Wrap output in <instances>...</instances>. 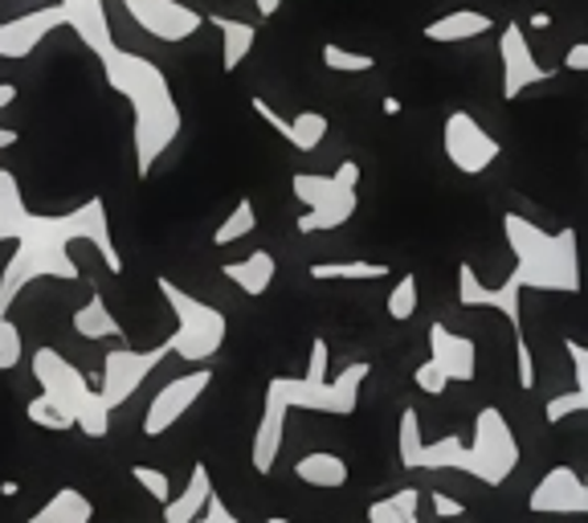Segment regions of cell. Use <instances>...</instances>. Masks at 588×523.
Instances as JSON below:
<instances>
[{"label":"cell","instance_id":"d590c367","mask_svg":"<svg viewBox=\"0 0 588 523\" xmlns=\"http://www.w3.org/2000/svg\"><path fill=\"white\" fill-rule=\"evenodd\" d=\"M413 380H417V389L430 392V397H442V392L450 389V377H445V372H442V368H437L433 360L421 364V368L413 372Z\"/></svg>","mask_w":588,"mask_h":523},{"label":"cell","instance_id":"c3c4849f","mask_svg":"<svg viewBox=\"0 0 588 523\" xmlns=\"http://www.w3.org/2000/svg\"><path fill=\"white\" fill-rule=\"evenodd\" d=\"M266 523H290V520H282V515H270V520H266Z\"/></svg>","mask_w":588,"mask_h":523},{"label":"cell","instance_id":"f546056e","mask_svg":"<svg viewBox=\"0 0 588 523\" xmlns=\"http://www.w3.org/2000/svg\"><path fill=\"white\" fill-rule=\"evenodd\" d=\"M25 356V340H21V327L9 320V311H0V372L16 368Z\"/></svg>","mask_w":588,"mask_h":523},{"label":"cell","instance_id":"7bdbcfd3","mask_svg":"<svg viewBox=\"0 0 588 523\" xmlns=\"http://www.w3.org/2000/svg\"><path fill=\"white\" fill-rule=\"evenodd\" d=\"M254 9H258V16H274L282 9V0H254Z\"/></svg>","mask_w":588,"mask_h":523},{"label":"cell","instance_id":"ab89813d","mask_svg":"<svg viewBox=\"0 0 588 523\" xmlns=\"http://www.w3.org/2000/svg\"><path fill=\"white\" fill-rule=\"evenodd\" d=\"M433 515H437V520H462V515H466V503H462V499H450L445 491H433Z\"/></svg>","mask_w":588,"mask_h":523},{"label":"cell","instance_id":"1f68e13d","mask_svg":"<svg viewBox=\"0 0 588 523\" xmlns=\"http://www.w3.org/2000/svg\"><path fill=\"white\" fill-rule=\"evenodd\" d=\"M413 311H417V275H401V282L388 294V315L397 323H404L413 320Z\"/></svg>","mask_w":588,"mask_h":523},{"label":"cell","instance_id":"ffe728a7","mask_svg":"<svg viewBox=\"0 0 588 523\" xmlns=\"http://www.w3.org/2000/svg\"><path fill=\"white\" fill-rule=\"evenodd\" d=\"M221 275L230 278V282H237V291L242 294L262 299V294L270 291L274 275H278V262H274L270 249H254V254L242 258V262H225V266H221Z\"/></svg>","mask_w":588,"mask_h":523},{"label":"cell","instance_id":"603a6c76","mask_svg":"<svg viewBox=\"0 0 588 523\" xmlns=\"http://www.w3.org/2000/svg\"><path fill=\"white\" fill-rule=\"evenodd\" d=\"M90 520H95V503H90L82 491L62 487V491L49 494L25 523H90Z\"/></svg>","mask_w":588,"mask_h":523},{"label":"cell","instance_id":"9c48e42d","mask_svg":"<svg viewBox=\"0 0 588 523\" xmlns=\"http://www.w3.org/2000/svg\"><path fill=\"white\" fill-rule=\"evenodd\" d=\"M442 147H445V160L454 164L462 176H478L487 173L490 164L499 160V140L490 135L470 111H450L442 127Z\"/></svg>","mask_w":588,"mask_h":523},{"label":"cell","instance_id":"5bb4252c","mask_svg":"<svg viewBox=\"0 0 588 523\" xmlns=\"http://www.w3.org/2000/svg\"><path fill=\"white\" fill-rule=\"evenodd\" d=\"M458 303L462 307H490V311L507 315V323H511L515 332H523V282H519L515 275L507 278L502 287H482L470 262H462L458 266Z\"/></svg>","mask_w":588,"mask_h":523},{"label":"cell","instance_id":"5b68a950","mask_svg":"<svg viewBox=\"0 0 588 523\" xmlns=\"http://www.w3.org/2000/svg\"><path fill=\"white\" fill-rule=\"evenodd\" d=\"M507 246L515 254V270L511 275L531 287V291H556L576 294L580 291V249H576V230L547 233L535 221L507 213L502 218Z\"/></svg>","mask_w":588,"mask_h":523},{"label":"cell","instance_id":"bcb514c9","mask_svg":"<svg viewBox=\"0 0 588 523\" xmlns=\"http://www.w3.org/2000/svg\"><path fill=\"white\" fill-rule=\"evenodd\" d=\"M531 25H535V30H547V25H552V16H547V13H531Z\"/></svg>","mask_w":588,"mask_h":523},{"label":"cell","instance_id":"8fae6325","mask_svg":"<svg viewBox=\"0 0 588 523\" xmlns=\"http://www.w3.org/2000/svg\"><path fill=\"white\" fill-rule=\"evenodd\" d=\"M209 385H213V368L209 364H201V368H192V372H185V377L168 380L164 389L152 397V405H147L144 413V434L147 437H159L168 434L180 418H185L188 409L201 401L204 392H209Z\"/></svg>","mask_w":588,"mask_h":523},{"label":"cell","instance_id":"e0dca14e","mask_svg":"<svg viewBox=\"0 0 588 523\" xmlns=\"http://www.w3.org/2000/svg\"><path fill=\"white\" fill-rule=\"evenodd\" d=\"M249 107H254L262 115V123H270L295 152H315V147L328 140V115H319V111H299L295 119H287V115H278L266 99H249Z\"/></svg>","mask_w":588,"mask_h":523},{"label":"cell","instance_id":"f6af8a7d","mask_svg":"<svg viewBox=\"0 0 588 523\" xmlns=\"http://www.w3.org/2000/svg\"><path fill=\"white\" fill-rule=\"evenodd\" d=\"M0 494H4V499H16V494H21V482L4 479V482H0Z\"/></svg>","mask_w":588,"mask_h":523},{"label":"cell","instance_id":"cb8c5ba5","mask_svg":"<svg viewBox=\"0 0 588 523\" xmlns=\"http://www.w3.org/2000/svg\"><path fill=\"white\" fill-rule=\"evenodd\" d=\"M295 479H302L307 487H319V491H340L347 482V463L340 454H302L295 463Z\"/></svg>","mask_w":588,"mask_h":523},{"label":"cell","instance_id":"7402d4cb","mask_svg":"<svg viewBox=\"0 0 588 523\" xmlns=\"http://www.w3.org/2000/svg\"><path fill=\"white\" fill-rule=\"evenodd\" d=\"M209 25H217L221 33V70L233 74L249 58V49L258 42V25H249V21H237V16H204Z\"/></svg>","mask_w":588,"mask_h":523},{"label":"cell","instance_id":"6da1fadb","mask_svg":"<svg viewBox=\"0 0 588 523\" xmlns=\"http://www.w3.org/2000/svg\"><path fill=\"white\" fill-rule=\"evenodd\" d=\"M4 242H16V249L0 275V311H9L16 294L37 278L74 282L78 278V262L70 258L74 242H90L107 258V270L123 275V254L111 237L102 197H87L70 213H33L25 204L21 180L9 168H0V246Z\"/></svg>","mask_w":588,"mask_h":523},{"label":"cell","instance_id":"ac0fdd59","mask_svg":"<svg viewBox=\"0 0 588 523\" xmlns=\"http://www.w3.org/2000/svg\"><path fill=\"white\" fill-rule=\"evenodd\" d=\"M66 16H70V25L66 30L78 33V42L87 45L90 54L99 58L102 49H111L115 37H111V21H107V4L102 0H58Z\"/></svg>","mask_w":588,"mask_h":523},{"label":"cell","instance_id":"8992f818","mask_svg":"<svg viewBox=\"0 0 588 523\" xmlns=\"http://www.w3.org/2000/svg\"><path fill=\"white\" fill-rule=\"evenodd\" d=\"M33 377H37L45 397L70 418L74 430H82L87 437L111 434V405L102 401V392L90 389L87 372L74 368L58 348L33 352Z\"/></svg>","mask_w":588,"mask_h":523},{"label":"cell","instance_id":"7dc6e473","mask_svg":"<svg viewBox=\"0 0 588 523\" xmlns=\"http://www.w3.org/2000/svg\"><path fill=\"white\" fill-rule=\"evenodd\" d=\"M401 111V99H385V115H397Z\"/></svg>","mask_w":588,"mask_h":523},{"label":"cell","instance_id":"3957f363","mask_svg":"<svg viewBox=\"0 0 588 523\" xmlns=\"http://www.w3.org/2000/svg\"><path fill=\"white\" fill-rule=\"evenodd\" d=\"M99 62H102V74H107V87L131 107L135 168H140V176H152L156 164L164 160V152L180 140V127H185L173 82H168V74L159 70L152 58L119 49V45L102 49Z\"/></svg>","mask_w":588,"mask_h":523},{"label":"cell","instance_id":"d6a6232c","mask_svg":"<svg viewBox=\"0 0 588 523\" xmlns=\"http://www.w3.org/2000/svg\"><path fill=\"white\" fill-rule=\"evenodd\" d=\"M421 418H417V409H404L401 413V466L417 470V454H421Z\"/></svg>","mask_w":588,"mask_h":523},{"label":"cell","instance_id":"74e56055","mask_svg":"<svg viewBox=\"0 0 588 523\" xmlns=\"http://www.w3.org/2000/svg\"><path fill=\"white\" fill-rule=\"evenodd\" d=\"M564 352L573 356L576 389H588V348H585V344H576V340H568V344H564Z\"/></svg>","mask_w":588,"mask_h":523},{"label":"cell","instance_id":"2e32d148","mask_svg":"<svg viewBox=\"0 0 588 523\" xmlns=\"http://www.w3.org/2000/svg\"><path fill=\"white\" fill-rule=\"evenodd\" d=\"M430 360L442 368L445 377L462 380V385H470L478 377V348H474V340L450 332L445 323H433L430 327Z\"/></svg>","mask_w":588,"mask_h":523},{"label":"cell","instance_id":"b9f144b4","mask_svg":"<svg viewBox=\"0 0 588 523\" xmlns=\"http://www.w3.org/2000/svg\"><path fill=\"white\" fill-rule=\"evenodd\" d=\"M16 102V82H0V111Z\"/></svg>","mask_w":588,"mask_h":523},{"label":"cell","instance_id":"ba28073f","mask_svg":"<svg viewBox=\"0 0 588 523\" xmlns=\"http://www.w3.org/2000/svg\"><path fill=\"white\" fill-rule=\"evenodd\" d=\"M295 197L302 201L299 233H319V230H340L347 221L356 218V204H359V164L344 160L331 176L319 173H295L290 180Z\"/></svg>","mask_w":588,"mask_h":523},{"label":"cell","instance_id":"484cf974","mask_svg":"<svg viewBox=\"0 0 588 523\" xmlns=\"http://www.w3.org/2000/svg\"><path fill=\"white\" fill-rule=\"evenodd\" d=\"M311 278L315 282H376V278H388L385 262H315L311 266Z\"/></svg>","mask_w":588,"mask_h":523},{"label":"cell","instance_id":"83f0119b","mask_svg":"<svg viewBox=\"0 0 588 523\" xmlns=\"http://www.w3.org/2000/svg\"><path fill=\"white\" fill-rule=\"evenodd\" d=\"M254 230H258V209H254V201H249V197H242V201L233 204L230 218L221 221V230L213 233V246H233V242L249 237Z\"/></svg>","mask_w":588,"mask_h":523},{"label":"cell","instance_id":"8d00e7d4","mask_svg":"<svg viewBox=\"0 0 588 523\" xmlns=\"http://www.w3.org/2000/svg\"><path fill=\"white\" fill-rule=\"evenodd\" d=\"M515 368H519L523 392L535 389V360H531V348H528V340H523V332H515Z\"/></svg>","mask_w":588,"mask_h":523},{"label":"cell","instance_id":"d6986e66","mask_svg":"<svg viewBox=\"0 0 588 523\" xmlns=\"http://www.w3.org/2000/svg\"><path fill=\"white\" fill-rule=\"evenodd\" d=\"M490 30H495V16L478 13V9H454V13L433 16L430 25H425V42L458 45V42H474V37H482Z\"/></svg>","mask_w":588,"mask_h":523},{"label":"cell","instance_id":"60d3db41","mask_svg":"<svg viewBox=\"0 0 588 523\" xmlns=\"http://www.w3.org/2000/svg\"><path fill=\"white\" fill-rule=\"evenodd\" d=\"M564 70L573 74H588V42H576L568 54H564Z\"/></svg>","mask_w":588,"mask_h":523},{"label":"cell","instance_id":"7a4b0ae2","mask_svg":"<svg viewBox=\"0 0 588 523\" xmlns=\"http://www.w3.org/2000/svg\"><path fill=\"white\" fill-rule=\"evenodd\" d=\"M328 340L319 335L311 344V364L302 377H274L266 385V405H262V422L254 434V470L270 475L274 458L282 450V430H287V413L290 409H311V413H335L347 418L359 405V385L373 377V364L356 360L340 368L335 380H328Z\"/></svg>","mask_w":588,"mask_h":523},{"label":"cell","instance_id":"681fc988","mask_svg":"<svg viewBox=\"0 0 588 523\" xmlns=\"http://www.w3.org/2000/svg\"><path fill=\"white\" fill-rule=\"evenodd\" d=\"M585 491H588V482H585Z\"/></svg>","mask_w":588,"mask_h":523},{"label":"cell","instance_id":"f35d334b","mask_svg":"<svg viewBox=\"0 0 588 523\" xmlns=\"http://www.w3.org/2000/svg\"><path fill=\"white\" fill-rule=\"evenodd\" d=\"M192 523H242V520H237V515H233V511L225 508V503H221L217 494H209V503H204V511H201V515H197V520H192Z\"/></svg>","mask_w":588,"mask_h":523},{"label":"cell","instance_id":"277c9868","mask_svg":"<svg viewBox=\"0 0 588 523\" xmlns=\"http://www.w3.org/2000/svg\"><path fill=\"white\" fill-rule=\"evenodd\" d=\"M519 466V442L511 434V425L502 418V409L487 405L474 418V437H442L433 446H421L417 454V470H462L470 479L487 482V487H502L511 479V470Z\"/></svg>","mask_w":588,"mask_h":523},{"label":"cell","instance_id":"ee69618b","mask_svg":"<svg viewBox=\"0 0 588 523\" xmlns=\"http://www.w3.org/2000/svg\"><path fill=\"white\" fill-rule=\"evenodd\" d=\"M16 140H21V131H13V127H0V152H4V147H13Z\"/></svg>","mask_w":588,"mask_h":523},{"label":"cell","instance_id":"4fadbf2b","mask_svg":"<svg viewBox=\"0 0 588 523\" xmlns=\"http://www.w3.org/2000/svg\"><path fill=\"white\" fill-rule=\"evenodd\" d=\"M66 25H70V16H66V9H62L58 0L45 4V9H30V13L21 16H9V21H0V58L9 62L30 58L49 33L66 30Z\"/></svg>","mask_w":588,"mask_h":523},{"label":"cell","instance_id":"52a82bcc","mask_svg":"<svg viewBox=\"0 0 588 523\" xmlns=\"http://www.w3.org/2000/svg\"><path fill=\"white\" fill-rule=\"evenodd\" d=\"M159 294H164V303L173 307V335L164 340L173 356L188 364H209L221 352L225 344V332H230V320H225V311H217L213 303H204V299H192L188 291H180L173 278H156Z\"/></svg>","mask_w":588,"mask_h":523},{"label":"cell","instance_id":"e575fe53","mask_svg":"<svg viewBox=\"0 0 588 523\" xmlns=\"http://www.w3.org/2000/svg\"><path fill=\"white\" fill-rule=\"evenodd\" d=\"M580 409H588V389H576V392H556L552 401H547L544 418L552 425L564 422V418H573V413H580Z\"/></svg>","mask_w":588,"mask_h":523},{"label":"cell","instance_id":"4dcf8cb0","mask_svg":"<svg viewBox=\"0 0 588 523\" xmlns=\"http://www.w3.org/2000/svg\"><path fill=\"white\" fill-rule=\"evenodd\" d=\"M25 413H30V422H33V425H42V430H54V434H62V430H74L70 418H66V413H62V409L54 405V401H49L45 392H42V397H33Z\"/></svg>","mask_w":588,"mask_h":523},{"label":"cell","instance_id":"4316f807","mask_svg":"<svg viewBox=\"0 0 588 523\" xmlns=\"http://www.w3.org/2000/svg\"><path fill=\"white\" fill-rule=\"evenodd\" d=\"M417 508H421L417 487H401L388 499H376L373 508H368V523H421L417 520Z\"/></svg>","mask_w":588,"mask_h":523},{"label":"cell","instance_id":"30bf717a","mask_svg":"<svg viewBox=\"0 0 588 523\" xmlns=\"http://www.w3.org/2000/svg\"><path fill=\"white\" fill-rule=\"evenodd\" d=\"M499 62H502V99L507 102H515L523 90L540 87L547 78H556L552 66H544V62L535 58V49H531L528 33H523L519 21H507V25H502Z\"/></svg>","mask_w":588,"mask_h":523},{"label":"cell","instance_id":"44dd1931","mask_svg":"<svg viewBox=\"0 0 588 523\" xmlns=\"http://www.w3.org/2000/svg\"><path fill=\"white\" fill-rule=\"evenodd\" d=\"M209 494H213V475H209V466L192 463V470H188V487L176 494V499L164 503V523H192L204 511Z\"/></svg>","mask_w":588,"mask_h":523},{"label":"cell","instance_id":"836d02e7","mask_svg":"<svg viewBox=\"0 0 588 523\" xmlns=\"http://www.w3.org/2000/svg\"><path fill=\"white\" fill-rule=\"evenodd\" d=\"M131 479L140 482L156 503H168V499H173V479H168L159 466H131Z\"/></svg>","mask_w":588,"mask_h":523},{"label":"cell","instance_id":"f1b7e54d","mask_svg":"<svg viewBox=\"0 0 588 523\" xmlns=\"http://www.w3.org/2000/svg\"><path fill=\"white\" fill-rule=\"evenodd\" d=\"M323 66L328 70H335V74H368V70H376V58L373 54H359V49H344V45H335V42H328L323 45Z\"/></svg>","mask_w":588,"mask_h":523},{"label":"cell","instance_id":"d4e9b609","mask_svg":"<svg viewBox=\"0 0 588 523\" xmlns=\"http://www.w3.org/2000/svg\"><path fill=\"white\" fill-rule=\"evenodd\" d=\"M74 332L82 335V340H119L123 335V327H119L115 311L107 307V299H102V291H90V299L78 311H74Z\"/></svg>","mask_w":588,"mask_h":523},{"label":"cell","instance_id":"7c38bea8","mask_svg":"<svg viewBox=\"0 0 588 523\" xmlns=\"http://www.w3.org/2000/svg\"><path fill=\"white\" fill-rule=\"evenodd\" d=\"M164 356H173L168 344H156V348H115L107 352V360H102V401L111 409H119L123 401H131V392L140 389L152 372H156V364Z\"/></svg>","mask_w":588,"mask_h":523},{"label":"cell","instance_id":"9a60e30c","mask_svg":"<svg viewBox=\"0 0 588 523\" xmlns=\"http://www.w3.org/2000/svg\"><path fill=\"white\" fill-rule=\"evenodd\" d=\"M528 508L535 515H588V491L573 466H556L535 482Z\"/></svg>","mask_w":588,"mask_h":523}]
</instances>
